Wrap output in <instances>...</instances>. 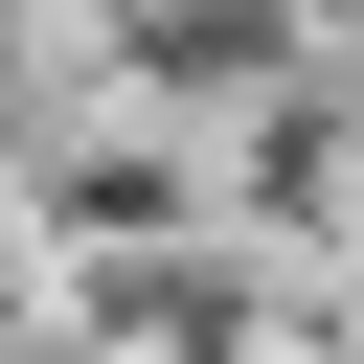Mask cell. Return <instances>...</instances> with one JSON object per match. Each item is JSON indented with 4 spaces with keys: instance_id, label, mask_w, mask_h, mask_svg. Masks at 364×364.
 Segmentation results:
<instances>
[{
    "instance_id": "1",
    "label": "cell",
    "mask_w": 364,
    "mask_h": 364,
    "mask_svg": "<svg viewBox=\"0 0 364 364\" xmlns=\"http://www.w3.org/2000/svg\"><path fill=\"white\" fill-rule=\"evenodd\" d=\"M23 205L91 228V250H159V228H205V136H182V114H91V136L23 159Z\"/></svg>"
}]
</instances>
